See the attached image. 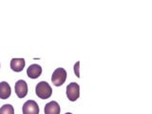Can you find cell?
<instances>
[{"mask_svg": "<svg viewBox=\"0 0 152 114\" xmlns=\"http://www.w3.org/2000/svg\"><path fill=\"white\" fill-rule=\"evenodd\" d=\"M65 114H72V113H70V112H66V113H65Z\"/></svg>", "mask_w": 152, "mask_h": 114, "instance_id": "obj_12", "label": "cell"}, {"mask_svg": "<svg viewBox=\"0 0 152 114\" xmlns=\"http://www.w3.org/2000/svg\"><path fill=\"white\" fill-rule=\"evenodd\" d=\"M66 71L63 68L56 69L51 76V81L55 87H61L66 82Z\"/></svg>", "mask_w": 152, "mask_h": 114, "instance_id": "obj_2", "label": "cell"}, {"mask_svg": "<svg viewBox=\"0 0 152 114\" xmlns=\"http://www.w3.org/2000/svg\"><path fill=\"white\" fill-rule=\"evenodd\" d=\"M0 114H14V108L10 104H4L0 107Z\"/></svg>", "mask_w": 152, "mask_h": 114, "instance_id": "obj_10", "label": "cell"}, {"mask_svg": "<svg viewBox=\"0 0 152 114\" xmlns=\"http://www.w3.org/2000/svg\"><path fill=\"white\" fill-rule=\"evenodd\" d=\"M14 90L18 98H24L28 94V85L24 80H18L14 85Z\"/></svg>", "mask_w": 152, "mask_h": 114, "instance_id": "obj_5", "label": "cell"}, {"mask_svg": "<svg viewBox=\"0 0 152 114\" xmlns=\"http://www.w3.org/2000/svg\"><path fill=\"white\" fill-rule=\"evenodd\" d=\"M35 92H36V95L40 99L45 100V99H49L51 96L52 88L47 82H45V81H41V82H39L36 86Z\"/></svg>", "mask_w": 152, "mask_h": 114, "instance_id": "obj_1", "label": "cell"}, {"mask_svg": "<svg viewBox=\"0 0 152 114\" xmlns=\"http://www.w3.org/2000/svg\"><path fill=\"white\" fill-rule=\"evenodd\" d=\"M23 114H39V107L38 104L33 100H28L23 104L22 107Z\"/></svg>", "mask_w": 152, "mask_h": 114, "instance_id": "obj_4", "label": "cell"}, {"mask_svg": "<svg viewBox=\"0 0 152 114\" xmlns=\"http://www.w3.org/2000/svg\"><path fill=\"white\" fill-rule=\"evenodd\" d=\"M79 66H80V62H77L75 65H74V72L76 74L78 78H80V73H79Z\"/></svg>", "mask_w": 152, "mask_h": 114, "instance_id": "obj_11", "label": "cell"}, {"mask_svg": "<svg viewBox=\"0 0 152 114\" xmlns=\"http://www.w3.org/2000/svg\"><path fill=\"white\" fill-rule=\"evenodd\" d=\"M11 86L7 82L0 83V99L6 100L11 96Z\"/></svg>", "mask_w": 152, "mask_h": 114, "instance_id": "obj_9", "label": "cell"}, {"mask_svg": "<svg viewBox=\"0 0 152 114\" xmlns=\"http://www.w3.org/2000/svg\"><path fill=\"white\" fill-rule=\"evenodd\" d=\"M45 114H60V106L55 101H51L45 106Z\"/></svg>", "mask_w": 152, "mask_h": 114, "instance_id": "obj_8", "label": "cell"}, {"mask_svg": "<svg viewBox=\"0 0 152 114\" xmlns=\"http://www.w3.org/2000/svg\"><path fill=\"white\" fill-rule=\"evenodd\" d=\"M42 74V68L38 64H32L27 69V75L28 77L31 79H36Z\"/></svg>", "mask_w": 152, "mask_h": 114, "instance_id": "obj_6", "label": "cell"}, {"mask_svg": "<svg viewBox=\"0 0 152 114\" xmlns=\"http://www.w3.org/2000/svg\"><path fill=\"white\" fill-rule=\"evenodd\" d=\"M25 59L24 58H12L11 61V69L15 72H20L25 68Z\"/></svg>", "mask_w": 152, "mask_h": 114, "instance_id": "obj_7", "label": "cell"}, {"mask_svg": "<svg viewBox=\"0 0 152 114\" xmlns=\"http://www.w3.org/2000/svg\"><path fill=\"white\" fill-rule=\"evenodd\" d=\"M66 96L71 102L76 101L80 96V87L77 83H70L66 87Z\"/></svg>", "mask_w": 152, "mask_h": 114, "instance_id": "obj_3", "label": "cell"}]
</instances>
